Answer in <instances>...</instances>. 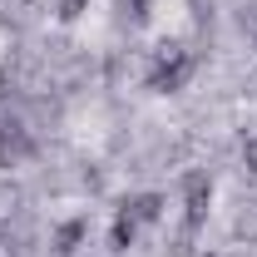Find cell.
Wrapping results in <instances>:
<instances>
[{
	"label": "cell",
	"mask_w": 257,
	"mask_h": 257,
	"mask_svg": "<svg viewBox=\"0 0 257 257\" xmlns=\"http://www.w3.org/2000/svg\"><path fill=\"white\" fill-rule=\"evenodd\" d=\"M242 163L257 173V134H247V144H242Z\"/></svg>",
	"instance_id": "7a4b0ae2"
},
{
	"label": "cell",
	"mask_w": 257,
	"mask_h": 257,
	"mask_svg": "<svg viewBox=\"0 0 257 257\" xmlns=\"http://www.w3.org/2000/svg\"><path fill=\"white\" fill-rule=\"evenodd\" d=\"M163 203H168L163 193H139V198H128V203H124V213L134 218V223H159V218H163Z\"/></svg>",
	"instance_id": "6da1fadb"
}]
</instances>
